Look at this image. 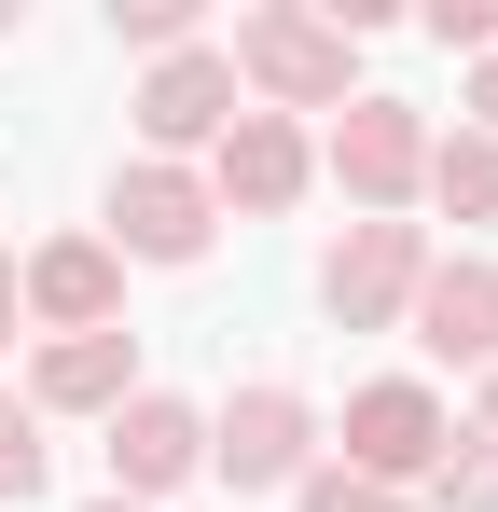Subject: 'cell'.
<instances>
[{
    "mask_svg": "<svg viewBox=\"0 0 498 512\" xmlns=\"http://www.w3.org/2000/svg\"><path fill=\"white\" fill-rule=\"evenodd\" d=\"M208 236H222V208H208L194 167H125L111 180V236H97L111 263H194Z\"/></svg>",
    "mask_w": 498,
    "mask_h": 512,
    "instance_id": "cell-6",
    "label": "cell"
},
{
    "mask_svg": "<svg viewBox=\"0 0 498 512\" xmlns=\"http://www.w3.org/2000/svg\"><path fill=\"white\" fill-rule=\"evenodd\" d=\"M194 471H208V416H194V402H166V388L111 402V499H166V485H194Z\"/></svg>",
    "mask_w": 498,
    "mask_h": 512,
    "instance_id": "cell-9",
    "label": "cell"
},
{
    "mask_svg": "<svg viewBox=\"0 0 498 512\" xmlns=\"http://www.w3.org/2000/svg\"><path fill=\"white\" fill-rule=\"evenodd\" d=\"M332 180H346L360 222H402L415 180H429V125H415V97H346V111H332Z\"/></svg>",
    "mask_w": 498,
    "mask_h": 512,
    "instance_id": "cell-2",
    "label": "cell"
},
{
    "mask_svg": "<svg viewBox=\"0 0 498 512\" xmlns=\"http://www.w3.org/2000/svg\"><path fill=\"white\" fill-rule=\"evenodd\" d=\"M236 97H263L277 125L291 111H332L346 97V70H360V42H346V14H305V0H263V14H236Z\"/></svg>",
    "mask_w": 498,
    "mask_h": 512,
    "instance_id": "cell-1",
    "label": "cell"
},
{
    "mask_svg": "<svg viewBox=\"0 0 498 512\" xmlns=\"http://www.w3.org/2000/svg\"><path fill=\"white\" fill-rule=\"evenodd\" d=\"M111 402H139V346H125V333H56V346H42L28 416H111Z\"/></svg>",
    "mask_w": 498,
    "mask_h": 512,
    "instance_id": "cell-11",
    "label": "cell"
},
{
    "mask_svg": "<svg viewBox=\"0 0 498 512\" xmlns=\"http://www.w3.org/2000/svg\"><path fill=\"white\" fill-rule=\"evenodd\" d=\"M415 277H429V236H415V222H346L332 263H319V305L346 319V333H388V319L415 305Z\"/></svg>",
    "mask_w": 498,
    "mask_h": 512,
    "instance_id": "cell-5",
    "label": "cell"
},
{
    "mask_svg": "<svg viewBox=\"0 0 498 512\" xmlns=\"http://www.w3.org/2000/svg\"><path fill=\"white\" fill-rule=\"evenodd\" d=\"M111 28H125V42H153V56H180V42H194V0H125Z\"/></svg>",
    "mask_w": 498,
    "mask_h": 512,
    "instance_id": "cell-17",
    "label": "cell"
},
{
    "mask_svg": "<svg viewBox=\"0 0 498 512\" xmlns=\"http://www.w3.org/2000/svg\"><path fill=\"white\" fill-rule=\"evenodd\" d=\"M236 125V70L208 56V42H180V56H153V84H139V139H153V167H180V153H208Z\"/></svg>",
    "mask_w": 498,
    "mask_h": 512,
    "instance_id": "cell-8",
    "label": "cell"
},
{
    "mask_svg": "<svg viewBox=\"0 0 498 512\" xmlns=\"http://www.w3.org/2000/svg\"><path fill=\"white\" fill-rule=\"evenodd\" d=\"M83 512H139V499H83Z\"/></svg>",
    "mask_w": 498,
    "mask_h": 512,
    "instance_id": "cell-22",
    "label": "cell"
},
{
    "mask_svg": "<svg viewBox=\"0 0 498 512\" xmlns=\"http://www.w3.org/2000/svg\"><path fill=\"white\" fill-rule=\"evenodd\" d=\"M0 499H42V416L0 388Z\"/></svg>",
    "mask_w": 498,
    "mask_h": 512,
    "instance_id": "cell-14",
    "label": "cell"
},
{
    "mask_svg": "<svg viewBox=\"0 0 498 512\" xmlns=\"http://www.w3.org/2000/svg\"><path fill=\"white\" fill-rule=\"evenodd\" d=\"M291 499H305V512H402V499H388V485H360V471H305Z\"/></svg>",
    "mask_w": 498,
    "mask_h": 512,
    "instance_id": "cell-18",
    "label": "cell"
},
{
    "mask_svg": "<svg viewBox=\"0 0 498 512\" xmlns=\"http://www.w3.org/2000/svg\"><path fill=\"white\" fill-rule=\"evenodd\" d=\"M305 180H319V153H305V125H277V111H236V125L208 139V208H249V222H277Z\"/></svg>",
    "mask_w": 498,
    "mask_h": 512,
    "instance_id": "cell-7",
    "label": "cell"
},
{
    "mask_svg": "<svg viewBox=\"0 0 498 512\" xmlns=\"http://www.w3.org/2000/svg\"><path fill=\"white\" fill-rule=\"evenodd\" d=\"M415 194H429V208H457V222H498V139H471V125H457V139H429V180H415Z\"/></svg>",
    "mask_w": 498,
    "mask_h": 512,
    "instance_id": "cell-13",
    "label": "cell"
},
{
    "mask_svg": "<svg viewBox=\"0 0 498 512\" xmlns=\"http://www.w3.org/2000/svg\"><path fill=\"white\" fill-rule=\"evenodd\" d=\"M208 471L222 485H305L319 471V416H305V388H236L222 416H208Z\"/></svg>",
    "mask_w": 498,
    "mask_h": 512,
    "instance_id": "cell-3",
    "label": "cell"
},
{
    "mask_svg": "<svg viewBox=\"0 0 498 512\" xmlns=\"http://www.w3.org/2000/svg\"><path fill=\"white\" fill-rule=\"evenodd\" d=\"M471 139H498V56H471Z\"/></svg>",
    "mask_w": 498,
    "mask_h": 512,
    "instance_id": "cell-19",
    "label": "cell"
},
{
    "mask_svg": "<svg viewBox=\"0 0 498 512\" xmlns=\"http://www.w3.org/2000/svg\"><path fill=\"white\" fill-rule=\"evenodd\" d=\"M443 443H457L443 402H429L415 374H388V388H360V402H346V457H332V471H360V485H388V499H402L415 471H443Z\"/></svg>",
    "mask_w": 498,
    "mask_h": 512,
    "instance_id": "cell-4",
    "label": "cell"
},
{
    "mask_svg": "<svg viewBox=\"0 0 498 512\" xmlns=\"http://www.w3.org/2000/svg\"><path fill=\"white\" fill-rule=\"evenodd\" d=\"M429 42L443 56H498V0H429Z\"/></svg>",
    "mask_w": 498,
    "mask_h": 512,
    "instance_id": "cell-16",
    "label": "cell"
},
{
    "mask_svg": "<svg viewBox=\"0 0 498 512\" xmlns=\"http://www.w3.org/2000/svg\"><path fill=\"white\" fill-rule=\"evenodd\" d=\"M28 319H56V333H111V305H125V263L97 250V236H56V250H28Z\"/></svg>",
    "mask_w": 498,
    "mask_h": 512,
    "instance_id": "cell-12",
    "label": "cell"
},
{
    "mask_svg": "<svg viewBox=\"0 0 498 512\" xmlns=\"http://www.w3.org/2000/svg\"><path fill=\"white\" fill-rule=\"evenodd\" d=\"M14 319H28V291H14V263H0V346H14Z\"/></svg>",
    "mask_w": 498,
    "mask_h": 512,
    "instance_id": "cell-20",
    "label": "cell"
},
{
    "mask_svg": "<svg viewBox=\"0 0 498 512\" xmlns=\"http://www.w3.org/2000/svg\"><path fill=\"white\" fill-rule=\"evenodd\" d=\"M415 346H429V360H457V374H498V263L471 250V263H429V277H415Z\"/></svg>",
    "mask_w": 498,
    "mask_h": 512,
    "instance_id": "cell-10",
    "label": "cell"
},
{
    "mask_svg": "<svg viewBox=\"0 0 498 512\" xmlns=\"http://www.w3.org/2000/svg\"><path fill=\"white\" fill-rule=\"evenodd\" d=\"M485 443H498V374H485Z\"/></svg>",
    "mask_w": 498,
    "mask_h": 512,
    "instance_id": "cell-21",
    "label": "cell"
},
{
    "mask_svg": "<svg viewBox=\"0 0 498 512\" xmlns=\"http://www.w3.org/2000/svg\"><path fill=\"white\" fill-rule=\"evenodd\" d=\"M443 499H457V512H498V443H485V429L443 443Z\"/></svg>",
    "mask_w": 498,
    "mask_h": 512,
    "instance_id": "cell-15",
    "label": "cell"
}]
</instances>
